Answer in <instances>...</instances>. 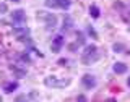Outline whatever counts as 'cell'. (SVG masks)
<instances>
[{
	"instance_id": "6da1fadb",
	"label": "cell",
	"mask_w": 130,
	"mask_h": 102,
	"mask_svg": "<svg viewBox=\"0 0 130 102\" xmlns=\"http://www.w3.org/2000/svg\"><path fill=\"white\" fill-rule=\"evenodd\" d=\"M99 58V54H98V47L96 46H88L85 49L83 52V57H81V62L85 65H89L93 62H96V60Z\"/></svg>"
},
{
	"instance_id": "7a4b0ae2",
	"label": "cell",
	"mask_w": 130,
	"mask_h": 102,
	"mask_svg": "<svg viewBox=\"0 0 130 102\" xmlns=\"http://www.w3.org/2000/svg\"><path fill=\"white\" fill-rule=\"evenodd\" d=\"M38 19H41L44 24H46L47 29H54L57 24V16L52 13H47V11H39L38 13Z\"/></svg>"
},
{
	"instance_id": "3957f363",
	"label": "cell",
	"mask_w": 130,
	"mask_h": 102,
	"mask_svg": "<svg viewBox=\"0 0 130 102\" xmlns=\"http://www.w3.org/2000/svg\"><path fill=\"white\" fill-rule=\"evenodd\" d=\"M44 84L49 88H65L70 84V79H59L55 78V76H47L46 79H44Z\"/></svg>"
},
{
	"instance_id": "277c9868",
	"label": "cell",
	"mask_w": 130,
	"mask_h": 102,
	"mask_svg": "<svg viewBox=\"0 0 130 102\" xmlns=\"http://www.w3.org/2000/svg\"><path fill=\"white\" fill-rule=\"evenodd\" d=\"M11 19H13V23L21 24V23L26 21V13H24L23 10H15L13 13H11Z\"/></svg>"
},
{
	"instance_id": "5b68a950",
	"label": "cell",
	"mask_w": 130,
	"mask_h": 102,
	"mask_svg": "<svg viewBox=\"0 0 130 102\" xmlns=\"http://www.w3.org/2000/svg\"><path fill=\"white\" fill-rule=\"evenodd\" d=\"M81 83H83V86L86 89H91V88L96 86V79H94V76H91V75H85L83 78H81Z\"/></svg>"
},
{
	"instance_id": "8992f818",
	"label": "cell",
	"mask_w": 130,
	"mask_h": 102,
	"mask_svg": "<svg viewBox=\"0 0 130 102\" xmlns=\"http://www.w3.org/2000/svg\"><path fill=\"white\" fill-rule=\"evenodd\" d=\"M62 46H63V37H62V36H55L54 40H52V46H51L52 52H55V54H57V52H60Z\"/></svg>"
},
{
	"instance_id": "52a82bcc",
	"label": "cell",
	"mask_w": 130,
	"mask_h": 102,
	"mask_svg": "<svg viewBox=\"0 0 130 102\" xmlns=\"http://www.w3.org/2000/svg\"><path fill=\"white\" fill-rule=\"evenodd\" d=\"M13 34L20 40H24V37L29 34V29H28V28H15V29H13Z\"/></svg>"
},
{
	"instance_id": "ba28073f",
	"label": "cell",
	"mask_w": 130,
	"mask_h": 102,
	"mask_svg": "<svg viewBox=\"0 0 130 102\" xmlns=\"http://www.w3.org/2000/svg\"><path fill=\"white\" fill-rule=\"evenodd\" d=\"M114 71H116L117 75H124V73L127 71V65H125V63H122V62L114 63Z\"/></svg>"
},
{
	"instance_id": "9c48e42d",
	"label": "cell",
	"mask_w": 130,
	"mask_h": 102,
	"mask_svg": "<svg viewBox=\"0 0 130 102\" xmlns=\"http://www.w3.org/2000/svg\"><path fill=\"white\" fill-rule=\"evenodd\" d=\"M10 70H11V71H15L18 78H23V76L26 75V70H23V68H18V67H15V65H11V67H10Z\"/></svg>"
},
{
	"instance_id": "30bf717a",
	"label": "cell",
	"mask_w": 130,
	"mask_h": 102,
	"mask_svg": "<svg viewBox=\"0 0 130 102\" xmlns=\"http://www.w3.org/2000/svg\"><path fill=\"white\" fill-rule=\"evenodd\" d=\"M46 7H49V8H60V0H46Z\"/></svg>"
},
{
	"instance_id": "8fae6325",
	"label": "cell",
	"mask_w": 130,
	"mask_h": 102,
	"mask_svg": "<svg viewBox=\"0 0 130 102\" xmlns=\"http://www.w3.org/2000/svg\"><path fill=\"white\" fill-rule=\"evenodd\" d=\"M16 88H18V83H15V81L7 83V84H5V92H13Z\"/></svg>"
},
{
	"instance_id": "7c38bea8",
	"label": "cell",
	"mask_w": 130,
	"mask_h": 102,
	"mask_svg": "<svg viewBox=\"0 0 130 102\" xmlns=\"http://www.w3.org/2000/svg\"><path fill=\"white\" fill-rule=\"evenodd\" d=\"M89 15H91L93 18H99V8L96 5H91L89 7Z\"/></svg>"
},
{
	"instance_id": "4fadbf2b",
	"label": "cell",
	"mask_w": 130,
	"mask_h": 102,
	"mask_svg": "<svg viewBox=\"0 0 130 102\" xmlns=\"http://www.w3.org/2000/svg\"><path fill=\"white\" fill-rule=\"evenodd\" d=\"M122 19L130 24V10H122Z\"/></svg>"
},
{
	"instance_id": "5bb4252c",
	"label": "cell",
	"mask_w": 130,
	"mask_h": 102,
	"mask_svg": "<svg viewBox=\"0 0 130 102\" xmlns=\"http://www.w3.org/2000/svg\"><path fill=\"white\" fill-rule=\"evenodd\" d=\"M70 7V0H60V8L62 10H67Z\"/></svg>"
},
{
	"instance_id": "9a60e30c",
	"label": "cell",
	"mask_w": 130,
	"mask_h": 102,
	"mask_svg": "<svg viewBox=\"0 0 130 102\" xmlns=\"http://www.w3.org/2000/svg\"><path fill=\"white\" fill-rule=\"evenodd\" d=\"M76 37H78V46H81V44H85V36H83V32H76Z\"/></svg>"
},
{
	"instance_id": "2e32d148",
	"label": "cell",
	"mask_w": 130,
	"mask_h": 102,
	"mask_svg": "<svg viewBox=\"0 0 130 102\" xmlns=\"http://www.w3.org/2000/svg\"><path fill=\"white\" fill-rule=\"evenodd\" d=\"M124 44H114V52H124Z\"/></svg>"
},
{
	"instance_id": "e0dca14e",
	"label": "cell",
	"mask_w": 130,
	"mask_h": 102,
	"mask_svg": "<svg viewBox=\"0 0 130 102\" xmlns=\"http://www.w3.org/2000/svg\"><path fill=\"white\" fill-rule=\"evenodd\" d=\"M70 26H72V19H70V18L63 19V31H67V29H68Z\"/></svg>"
},
{
	"instance_id": "ac0fdd59",
	"label": "cell",
	"mask_w": 130,
	"mask_h": 102,
	"mask_svg": "<svg viewBox=\"0 0 130 102\" xmlns=\"http://www.w3.org/2000/svg\"><path fill=\"white\" fill-rule=\"evenodd\" d=\"M88 32H89V36H93V39H98V34H96V32H94V29H93L91 26L88 28Z\"/></svg>"
},
{
	"instance_id": "d6986e66",
	"label": "cell",
	"mask_w": 130,
	"mask_h": 102,
	"mask_svg": "<svg viewBox=\"0 0 130 102\" xmlns=\"http://www.w3.org/2000/svg\"><path fill=\"white\" fill-rule=\"evenodd\" d=\"M7 10H8V8H7V5H5V3H0V13H5Z\"/></svg>"
},
{
	"instance_id": "ffe728a7",
	"label": "cell",
	"mask_w": 130,
	"mask_h": 102,
	"mask_svg": "<svg viewBox=\"0 0 130 102\" xmlns=\"http://www.w3.org/2000/svg\"><path fill=\"white\" fill-rule=\"evenodd\" d=\"M78 102H85V97H83V96H80V97H78Z\"/></svg>"
},
{
	"instance_id": "44dd1931",
	"label": "cell",
	"mask_w": 130,
	"mask_h": 102,
	"mask_svg": "<svg viewBox=\"0 0 130 102\" xmlns=\"http://www.w3.org/2000/svg\"><path fill=\"white\" fill-rule=\"evenodd\" d=\"M127 84H128V88H130V78H128V79H127Z\"/></svg>"
},
{
	"instance_id": "7402d4cb",
	"label": "cell",
	"mask_w": 130,
	"mask_h": 102,
	"mask_svg": "<svg viewBox=\"0 0 130 102\" xmlns=\"http://www.w3.org/2000/svg\"><path fill=\"white\" fill-rule=\"evenodd\" d=\"M11 2H20V0H11Z\"/></svg>"
},
{
	"instance_id": "603a6c76",
	"label": "cell",
	"mask_w": 130,
	"mask_h": 102,
	"mask_svg": "<svg viewBox=\"0 0 130 102\" xmlns=\"http://www.w3.org/2000/svg\"><path fill=\"white\" fill-rule=\"evenodd\" d=\"M0 102H2V97H0Z\"/></svg>"
},
{
	"instance_id": "cb8c5ba5",
	"label": "cell",
	"mask_w": 130,
	"mask_h": 102,
	"mask_svg": "<svg viewBox=\"0 0 130 102\" xmlns=\"http://www.w3.org/2000/svg\"><path fill=\"white\" fill-rule=\"evenodd\" d=\"M0 49H2V44H0Z\"/></svg>"
}]
</instances>
